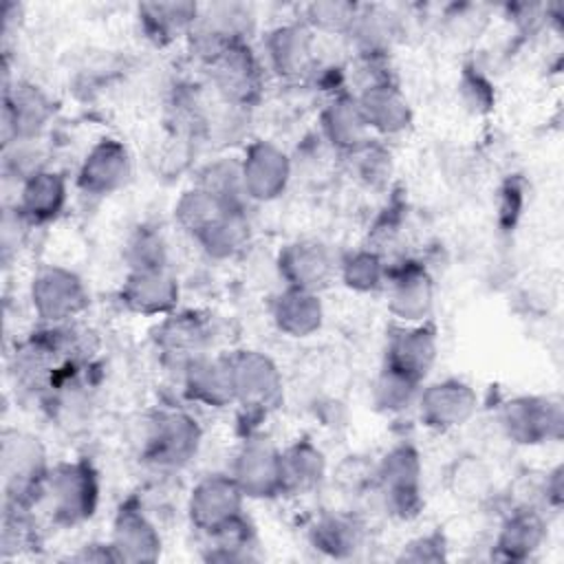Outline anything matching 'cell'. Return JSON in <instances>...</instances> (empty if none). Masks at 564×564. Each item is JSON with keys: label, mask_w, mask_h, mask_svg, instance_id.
<instances>
[{"label": "cell", "mask_w": 564, "mask_h": 564, "mask_svg": "<svg viewBox=\"0 0 564 564\" xmlns=\"http://www.w3.org/2000/svg\"><path fill=\"white\" fill-rule=\"evenodd\" d=\"M46 449L37 436L22 430H4L0 447V474L7 507L31 509L44 500L48 478Z\"/></svg>", "instance_id": "cell-1"}, {"label": "cell", "mask_w": 564, "mask_h": 564, "mask_svg": "<svg viewBox=\"0 0 564 564\" xmlns=\"http://www.w3.org/2000/svg\"><path fill=\"white\" fill-rule=\"evenodd\" d=\"M51 516L62 527H75L95 516L99 476L88 460H66L51 467L44 489Z\"/></svg>", "instance_id": "cell-2"}, {"label": "cell", "mask_w": 564, "mask_h": 564, "mask_svg": "<svg viewBox=\"0 0 564 564\" xmlns=\"http://www.w3.org/2000/svg\"><path fill=\"white\" fill-rule=\"evenodd\" d=\"M200 438V425L189 412L159 410L145 421L141 456L156 469H178L198 454Z\"/></svg>", "instance_id": "cell-3"}, {"label": "cell", "mask_w": 564, "mask_h": 564, "mask_svg": "<svg viewBox=\"0 0 564 564\" xmlns=\"http://www.w3.org/2000/svg\"><path fill=\"white\" fill-rule=\"evenodd\" d=\"M377 494L386 511L399 518H412L421 509L423 463L412 443H399L388 449L372 474Z\"/></svg>", "instance_id": "cell-4"}, {"label": "cell", "mask_w": 564, "mask_h": 564, "mask_svg": "<svg viewBox=\"0 0 564 564\" xmlns=\"http://www.w3.org/2000/svg\"><path fill=\"white\" fill-rule=\"evenodd\" d=\"M29 300L33 313L42 322L55 326L84 313L90 297L84 280L75 271L59 264H48L35 271L29 286Z\"/></svg>", "instance_id": "cell-5"}, {"label": "cell", "mask_w": 564, "mask_h": 564, "mask_svg": "<svg viewBox=\"0 0 564 564\" xmlns=\"http://www.w3.org/2000/svg\"><path fill=\"white\" fill-rule=\"evenodd\" d=\"M209 86L227 104L251 108L264 86L262 66L247 42H238L216 55L209 64Z\"/></svg>", "instance_id": "cell-6"}, {"label": "cell", "mask_w": 564, "mask_h": 564, "mask_svg": "<svg viewBox=\"0 0 564 564\" xmlns=\"http://www.w3.org/2000/svg\"><path fill=\"white\" fill-rule=\"evenodd\" d=\"M227 357L236 403L253 412H269L282 401V375L269 355L242 348Z\"/></svg>", "instance_id": "cell-7"}, {"label": "cell", "mask_w": 564, "mask_h": 564, "mask_svg": "<svg viewBox=\"0 0 564 564\" xmlns=\"http://www.w3.org/2000/svg\"><path fill=\"white\" fill-rule=\"evenodd\" d=\"M562 405L549 397H513L502 405L500 425L518 445H540L562 436Z\"/></svg>", "instance_id": "cell-8"}, {"label": "cell", "mask_w": 564, "mask_h": 564, "mask_svg": "<svg viewBox=\"0 0 564 564\" xmlns=\"http://www.w3.org/2000/svg\"><path fill=\"white\" fill-rule=\"evenodd\" d=\"M245 494L231 474H209L200 478L187 498V516L196 531L212 535L220 527L242 516Z\"/></svg>", "instance_id": "cell-9"}, {"label": "cell", "mask_w": 564, "mask_h": 564, "mask_svg": "<svg viewBox=\"0 0 564 564\" xmlns=\"http://www.w3.org/2000/svg\"><path fill=\"white\" fill-rule=\"evenodd\" d=\"M251 13L242 4H212L200 7L198 18L187 33L192 51L209 64L225 48L247 42V33L251 31Z\"/></svg>", "instance_id": "cell-10"}, {"label": "cell", "mask_w": 564, "mask_h": 564, "mask_svg": "<svg viewBox=\"0 0 564 564\" xmlns=\"http://www.w3.org/2000/svg\"><path fill=\"white\" fill-rule=\"evenodd\" d=\"M291 159L273 141L258 139L240 159V176L247 200L269 203L284 194L291 181Z\"/></svg>", "instance_id": "cell-11"}, {"label": "cell", "mask_w": 564, "mask_h": 564, "mask_svg": "<svg viewBox=\"0 0 564 564\" xmlns=\"http://www.w3.org/2000/svg\"><path fill=\"white\" fill-rule=\"evenodd\" d=\"M416 408L425 427L449 432L465 425L476 414L478 397L469 383L460 379H443L419 392Z\"/></svg>", "instance_id": "cell-12"}, {"label": "cell", "mask_w": 564, "mask_h": 564, "mask_svg": "<svg viewBox=\"0 0 564 564\" xmlns=\"http://www.w3.org/2000/svg\"><path fill=\"white\" fill-rule=\"evenodd\" d=\"M282 452L267 438H247L238 449L231 478L245 494V498H273L282 494Z\"/></svg>", "instance_id": "cell-13"}, {"label": "cell", "mask_w": 564, "mask_h": 564, "mask_svg": "<svg viewBox=\"0 0 564 564\" xmlns=\"http://www.w3.org/2000/svg\"><path fill=\"white\" fill-rule=\"evenodd\" d=\"M132 174V159L128 148L112 137L99 139L84 156L77 185L86 196H110L121 189Z\"/></svg>", "instance_id": "cell-14"}, {"label": "cell", "mask_w": 564, "mask_h": 564, "mask_svg": "<svg viewBox=\"0 0 564 564\" xmlns=\"http://www.w3.org/2000/svg\"><path fill=\"white\" fill-rule=\"evenodd\" d=\"M278 269L286 286L319 293L335 273V258L319 240H295L280 249Z\"/></svg>", "instance_id": "cell-15"}, {"label": "cell", "mask_w": 564, "mask_h": 564, "mask_svg": "<svg viewBox=\"0 0 564 564\" xmlns=\"http://www.w3.org/2000/svg\"><path fill=\"white\" fill-rule=\"evenodd\" d=\"M178 282L167 267L130 269L119 297L137 315H170L178 304Z\"/></svg>", "instance_id": "cell-16"}, {"label": "cell", "mask_w": 564, "mask_h": 564, "mask_svg": "<svg viewBox=\"0 0 564 564\" xmlns=\"http://www.w3.org/2000/svg\"><path fill=\"white\" fill-rule=\"evenodd\" d=\"M388 311L403 324L427 322L434 308V282L425 267L405 262L397 271H388Z\"/></svg>", "instance_id": "cell-17"}, {"label": "cell", "mask_w": 564, "mask_h": 564, "mask_svg": "<svg viewBox=\"0 0 564 564\" xmlns=\"http://www.w3.org/2000/svg\"><path fill=\"white\" fill-rule=\"evenodd\" d=\"M438 355L436 330L427 322L403 324L392 330L386 346L388 368L416 379L419 383L427 377Z\"/></svg>", "instance_id": "cell-18"}, {"label": "cell", "mask_w": 564, "mask_h": 564, "mask_svg": "<svg viewBox=\"0 0 564 564\" xmlns=\"http://www.w3.org/2000/svg\"><path fill=\"white\" fill-rule=\"evenodd\" d=\"M53 115L51 99L29 82L4 86V143L13 139H37Z\"/></svg>", "instance_id": "cell-19"}, {"label": "cell", "mask_w": 564, "mask_h": 564, "mask_svg": "<svg viewBox=\"0 0 564 564\" xmlns=\"http://www.w3.org/2000/svg\"><path fill=\"white\" fill-rule=\"evenodd\" d=\"M110 544L121 562H156L163 546L154 522L132 502L117 511Z\"/></svg>", "instance_id": "cell-20"}, {"label": "cell", "mask_w": 564, "mask_h": 564, "mask_svg": "<svg viewBox=\"0 0 564 564\" xmlns=\"http://www.w3.org/2000/svg\"><path fill=\"white\" fill-rule=\"evenodd\" d=\"M264 53L280 77L295 79L313 64V33L304 22L278 24L264 37Z\"/></svg>", "instance_id": "cell-21"}, {"label": "cell", "mask_w": 564, "mask_h": 564, "mask_svg": "<svg viewBox=\"0 0 564 564\" xmlns=\"http://www.w3.org/2000/svg\"><path fill=\"white\" fill-rule=\"evenodd\" d=\"M355 97L368 130L379 134H399L412 123V108L405 95L390 79L368 84Z\"/></svg>", "instance_id": "cell-22"}, {"label": "cell", "mask_w": 564, "mask_h": 564, "mask_svg": "<svg viewBox=\"0 0 564 564\" xmlns=\"http://www.w3.org/2000/svg\"><path fill=\"white\" fill-rule=\"evenodd\" d=\"M185 394L207 408H227L236 403L229 357L200 355L183 368Z\"/></svg>", "instance_id": "cell-23"}, {"label": "cell", "mask_w": 564, "mask_h": 564, "mask_svg": "<svg viewBox=\"0 0 564 564\" xmlns=\"http://www.w3.org/2000/svg\"><path fill=\"white\" fill-rule=\"evenodd\" d=\"M66 205V178L55 170H40L20 183L18 214L33 227L55 220Z\"/></svg>", "instance_id": "cell-24"}, {"label": "cell", "mask_w": 564, "mask_h": 564, "mask_svg": "<svg viewBox=\"0 0 564 564\" xmlns=\"http://www.w3.org/2000/svg\"><path fill=\"white\" fill-rule=\"evenodd\" d=\"M319 121H322L324 141L344 154H350L352 150H357L370 139V130L364 121V115L359 110L355 95H348V93L335 95L322 110Z\"/></svg>", "instance_id": "cell-25"}, {"label": "cell", "mask_w": 564, "mask_h": 564, "mask_svg": "<svg viewBox=\"0 0 564 564\" xmlns=\"http://www.w3.org/2000/svg\"><path fill=\"white\" fill-rule=\"evenodd\" d=\"M273 324L286 337H311L324 324V306L319 293L284 286L271 306Z\"/></svg>", "instance_id": "cell-26"}, {"label": "cell", "mask_w": 564, "mask_h": 564, "mask_svg": "<svg viewBox=\"0 0 564 564\" xmlns=\"http://www.w3.org/2000/svg\"><path fill=\"white\" fill-rule=\"evenodd\" d=\"M546 538V522L540 511L520 507L507 516L496 538V557L522 562L529 560Z\"/></svg>", "instance_id": "cell-27"}, {"label": "cell", "mask_w": 564, "mask_h": 564, "mask_svg": "<svg viewBox=\"0 0 564 564\" xmlns=\"http://www.w3.org/2000/svg\"><path fill=\"white\" fill-rule=\"evenodd\" d=\"M200 7L196 2H141L137 18L148 40L156 44H170L181 35H187L198 18Z\"/></svg>", "instance_id": "cell-28"}, {"label": "cell", "mask_w": 564, "mask_h": 564, "mask_svg": "<svg viewBox=\"0 0 564 564\" xmlns=\"http://www.w3.org/2000/svg\"><path fill=\"white\" fill-rule=\"evenodd\" d=\"M282 494L302 496L317 489L326 476V458L308 438L289 445L282 456Z\"/></svg>", "instance_id": "cell-29"}, {"label": "cell", "mask_w": 564, "mask_h": 564, "mask_svg": "<svg viewBox=\"0 0 564 564\" xmlns=\"http://www.w3.org/2000/svg\"><path fill=\"white\" fill-rule=\"evenodd\" d=\"M156 346L167 359L178 361L185 368L192 359L205 355L203 350L207 346V328L198 317L189 313L167 315L156 328Z\"/></svg>", "instance_id": "cell-30"}, {"label": "cell", "mask_w": 564, "mask_h": 564, "mask_svg": "<svg viewBox=\"0 0 564 564\" xmlns=\"http://www.w3.org/2000/svg\"><path fill=\"white\" fill-rule=\"evenodd\" d=\"M251 236L247 209H231L223 214L212 227H207L196 242L214 260H227L240 253Z\"/></svg>", "instance_id": "cell-31"}, {"label": "cell", "mask_w": 564, "mask_h": 564, "mask_svg": "<svg viewBox=\"0 0 564 564\" xmlns=\"http://www.w3.org/2000/svg\"><path fill=\"white\" fill-rule=\"evenodd\" d=\"M227 212H231V207L198 185L183 192L174 205V218L178 227L194 240Z\"/></svg>", "instance_id": "cell-32"}, {"label": "cell", "mask_w": 564, "mask_h": 564, "mask_svg": "<svg viewBox=\"0 0 564 564\" xmlns=\"http://www.w3.org/2000/svg\"><path fill=\"white\" fill-rule=\"evenodd\" d=\"M361 524L350 516H322L311 529L313 546L330 557L352 555L361 546Z\"/></svg>", "instance_id": "cell-33"}, {"label": "cell", "mask_w": 564, "mask_h": 564, "mask_svg": "<svg viewBox=\"0 0 564 564\" xmlns=\"http://www.w3.org/2000/svg\"><path fill=\"white\" fill-rule=\"evenodd\" d=\"M198 187L214 194L218 200H223L231 209H245L247 196L242 189V176H240V161L229 159H216L207 163L198 172Z\"/></svg>", "instance_id": "cell-34"}, {"label": "cell", "mask_w": 564, "mask_h": 564, "mask_svg": "<svg viewBox=\"0 0 564 564\" xmlns=\"http://www.w3.org/2000/svg\"><path fill=\"white\" fill-rule=\"evenodd\" d=\"M447 487L463 502H480L494 487L491 469L478 456H463L447 469Z\"/></svg>", "instance_id": "cell-35"}, {"label": "cell", "mask_w": 564, "mask_h": 564, "mask_svg": "<svg viewBox=\"0 0 564 564\" xmlns=\"http://www.w3.org/2000/svg\"><path fill=\"white\" fill-rule=\"evenodd\" d=\"M339 275L350 291L372 293L386 286L388 267L383 258L372 249H359L348 253L339 264Z\"/></svg>", "instance_id": "cell-36"}, {"label": "cell", "mask_w": 564, "mask_h": 564, "mask_svg": "<svg viewBox=\"0 0 564 564\" xmlns=\"http://www.w3.org/2000/svg\"><path fill=\"white\" fill-rule=\"evenodd\" d=\"M419 386L421 383L416 379L383 366L375 381V388H372L375 405L383 412H403L416 401V397L421 392Z\"/></svg>", "instance_id": "cell-37"}, {"label": "cell", "mask_w": 564, "mask_h": 564, "mask_svg": "<svg viewBox=\"0 0 564 564\" xmlns=\"http://www.w3.org/2000/svg\"><path fill=\"white\" fill-rule=\"evenodd\" d=\"M352 176L368 187H379L390 178L392 172V154L388 148L368 139L364 145L348 154Z\"/></svg>", "instance_id": "cell-38"}, {"label": "cell", "mask_w": 564, "mask_h": 564, "mask_svg": "<svg viewBox=\"0 0 564 564\" xmlns=\"http://www.w3.org/2000/svg\"><path fill=\"white\" fill-rule=\"evenodd\" d=\"M359 4L346 2V0H322V2H311L304 9L306 26L308 29H319L326 33H348L355 18H357Z\"/></svg>", "instance_id": "cell-39"}, {"label": "cell", "mask_w": 564, "mask_h": 564, "mask_svg": "<svg viewBox=\"0 0 564 564\" xmlns=\"http://www.w3.org/2000/svg\"><path fill=\"white\" fill-rule=\"evenodd\" d=\"M126 260L130 269H156L167 267V245L161 231L141 227L132 234L126 247Z\"/></svg>", "instance_id": "cell-40"}, {"label": "cell", "mask_w": 564, "mask_h": 564, "mask_svg": "<svg viewBox=\"0 0 564 564\" xmlns=\"http://www.w3.org/2000/svg\"><path fill=\"white\" fill-rule=\"evenodd\" d=\"M399 560L408 562H438L445 560V544L441 535H423L408 544H403V551Z\"/></svg>", "instance_id": "cell-41"}, {"label": "cell", "mask_w": 564, "mask_h": 564, "mask_svg": "<svg viewBox=\"0 0 564 564\" xmlns=\"http://www.w3.org/2000/svg\"><path fill=\"white\" fill-rule=\"evenodd\" d=\"M73 560H79V562H121L115 546L108 542V544H86L82 546L79 553L73 555Z\"/></svg>", "instance_id": "cell-42"}, {"label": "cell", "mask_w": 564, "mask_h": 564, "mask_svg": "<svg viewBox=\"0 0 564 564\" xmlns=\"http://www.w3.org/2000/svg\"><path fill=\"white\" fill-rule=\"evenodd\" d=\"M520 194L522 189L516 185V183H507V187L502 189V203H500V214L502 216H511V223L513 218L520 214V207H522V200H520Z\"/></svg>", "instance_id": "cell-43"}, {"label": "cell", "mask_w": 564, "mask_h": 564, "mask_svg": "<svg viewBox=\"0 0 564 564\" xmlns=\"http://www.w3.org/2000/svg\"><path fill=\"white\" fill-rule=\"evenodd\" d=\"M542 491H544L546 502H551L553 507H560V502H562V467L560 465L553 471H549Z\"/></svg>", "instance_id": "cell-44"}]
</instances>
